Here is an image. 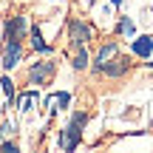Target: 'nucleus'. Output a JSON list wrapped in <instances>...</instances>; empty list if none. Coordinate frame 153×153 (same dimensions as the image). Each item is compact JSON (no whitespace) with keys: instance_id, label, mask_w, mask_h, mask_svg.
I'll return each mask as SVG.
<instances>
[{"instance_id":"obj_5","label":"nucleus","mask_w":153,"mask_h":153,"mask_svg":"<svg viewBox=\"0 0 153 153\" xmlns=\"http://www.w3.org/2000/svg\"><path fill=\"white\" fill-rule=\"evenodd\" d=\"M94 37L91 26H85L82 20H71V45H85Z\"/></svg>"},{"instance_id":"obj_9","label":"nucleus","mask_w":153,"mask_h":153,"mask_svg":"<svg viewBox=\"0 0 153 153\" xmlns=\"http://www.w3.org/2000/svg\"><path fill=\"white\" fill-rule=\"evenodd\" d=\"M31 48H34V51H40V54H51V45L43 40V34H40V28H37V26L31 28Z\"/></svg>"},{"instance_id":"obj_14","label":"nucleus","mask_w":153,"mask_h":153,"mask_svg":"<svg viewBox=\"0 0 153 153\" xmlns=\"http://www.w3.org/2000/svg\"><path fill=\"white\" fill-rule=\"evenodd\" d=\"M119 34H136V26H133V20L122 17V20H119Z\"/></svg>"},{"instance_id":"obj_1","label":"nucleus","mask_w":153,"mask_h":153,"mask_svg":"<svg viewBox=\"0 0 153 153\" xmlns=\"http://www.w3.org/2000/svg\"><path fill=\"white\" fill-rule=\"evenodd\" d=\"M85 122H88V114H82V111H76V114L71 116V122L65 125V131H62V139H60V148H62V150H74L76 145H79Z\"/></svg>"},{"instance_id":"obj_16","label":"nucleus","mask_w":153,"mask_h":153,"mask_svg":"<svg viewBox=\"0 0 153 153\" xmlns=\"http://www.w3.org/2000/svg\"><path fill=\"white\" fill-rule=\"evenodd\" d=\"M0 148H3L6 153H17V145H14V142H3Z\"/></svg>"},{"instance_id":"obj_11","label":"nucleus","mask_w":153,"mask_h":153,"mask_svg":"<svg viewBox=\"0 0 153 153\" xmlns=\"http://www.w3.org/2000/svg\"><path fill=\"white\" fill-rule=\"evenodd\" d=\"M34 102H37V94H34V91H28V94H20V97H17V111L28 114V111L34 108Z\"/></svg>"},{"instance_id":"obj_12","label":"nucleus","mask_w":153,"mask_h":153,"mask_svg":"<svg viewBox=\"0 0 153 153\" xmlns=\"http://www.w3.org/2000/svg\"><path fill=\"white\" fill-rule=\"evenodd\" d=\"M71 65L74 68H85L88 65V51L82 45H74V54H71Z\"/></svg>"},{"instance_id":"obj_13","label":"nucleus","mask_w":153,"mask_h":153,"mask_svg":"<svg viewBox=\"0 0 153 153\" xmlns=\"http://www.w3.org/2000/svg\"><path fill=\"white\" fill-rule=\"evenodd\" d=\"M0 88H3L6 99H9V102H14V82H11L9 76H3V79H0Z\"/></svg>"},{"instance_id":"obj_2","label":"nucleus","mask_w":153,"mask_h":153,"mask_svg":"<svg viewBox=\"0 0 153 153\" xmlns=\"http://www.w3.org/2000/svg\"><path fill=\"white\" fill-rule=\"evenodd\" d=\"M23 60V40L17 37H6L3 40V68L6 71H11V68H17Z\"/></svg>"},{"instance_id":"obj_3","label":"nucleus","mask_w":153,"mask_h":153,"mask_svg":"<svg viewBox=\"0 0 153 153\" xmlns=\"http://www.w3.org/2000/svg\"><path fill=\"white\" fill-rule=\"evenodd\" d=\"M54 76V62H34L28 68V82L31 85H45Z\"/></svg>"},{"instance_id":"obj_4","label":"nucleus","mask_w":153,"mask_h":153,"mask_svg":"<svg viewBox=\"0 0 153 153\" xmlns=\"http://www.w3.org/2000/svg\"><path fill=\"white\" fill-rule=\"evenodd\" d=\"M128 65H131V62H128L125 57H111L108 62L99 65V71L105 76H122V74H128Z\"/></svg>"},{"instance_id":"obj_15","label":"nucleus","mask_w":153,"mask_h":153,"mask_svg":"<svg viewBox=\"0 0 153 153\" xmlns=\"http://www.w3.org/2000/svg\"><path fill=\"white\" fill-rule=\"evenodd\" d=\"M11 133H14L11 122H3V125H0V136H11Z\"/></svg>"},{"instance_id":"obj_10","label":"nucleus","mask_w":153,"mask_h":153,"mask_svg":"<svg viewBox=\"0 0 153 153\" xmlns=\"http://www.w3.org/2000/svg\"><path fill=\"white\" fill-rule=\"evenodd\" d=\"M116 51H119V45H116V43H105L102 48H99V54H97V68L102 65V62H108L111 57H116Z\"/></svg>"},{"instance_id":"obj_8","label":"nucleus","mask_w":153,"mask_h":153,"mask_svg":"<svg viewBox=\"0 0 153 153\" xmlns=\"http://www.w3.org/2000/svg\"><path fill=\"white\" fill-rule=\"evenodd\" d=\"M68 105H71V94H68V91H60V94H51V97H48V111H51V114L68 108Z\"/></svg>"},{"instance_id":"obj_7","label":"nucleus","mask_w":153,"mask_h":153,"mask_svg":"<svg viewBox=\"0 0 153 153\" xmlns=\"http://www.w3.org/2000/svg\"><path fill=\"white\" fill-rule=\"evenodd\" d=\"M131 51L136 57H150L153 54V37H148V34H142V37H136L131 43Z\"/></svg>"},{"instance_id":"obj_17","label":"nucleus","mask_w":153,"mask_h":153,"mask_svg":"<svg viewBox=\"0 0 153 153\" xmlns=\"http://www.w3.org/2000/svg\"><path fill=\"white\" fill-rule=\"evenodd\" d=\"M88 3H94V0H88Z\"/></svg>"},{"instance_id":"obj_6","label":"nucleus","mask_w":153,"mask_h":153,"mask_svg":"<svg viewBox=\"0 0 153 153\" xmlns=\"http://www.w3.org/2000/svg\"><path fill=\"white\" fill-rule=\"evenodd\" d=\"M26 34H28V20H26V17H11V20L6 23V37L23 40Z\"/></svg>"}]
</instances>
